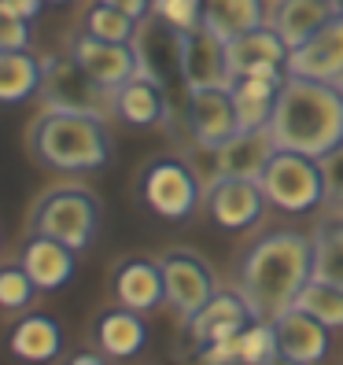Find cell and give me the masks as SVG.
Wrapping results in <instances>:
<instances>
[{
  "mask_svg": "<svg viewBox=\"0 0 343 365\" xmlns=\"http://www.w3.org/2000/svg\"><path fill=\"white\" fill-rule=\"evenodd\" d=\"M285 74L325 81V85H339L343 81V11L332 19L329 26H321L310 41H303L299 48L288 52Z\"/></svg>",
  "mask_w": 343,
  "mask_h": 365,
  "instance_id": "8fae6325",
  "label": "cell"
},
{
  "mask_svg": "<svg viewBox=\"0 0 343 365\" xmlns=\"http://www.w3.org/2000/svg\"><path fill=\"white\" fill-rule=\"evenodd\" d=\"M200 365H240V343L237 339H218L200 347Z\"/></svg>",
  "mask_w": 343,
  "mask_h": 365,
  "instance_id": "d590c367",
  "label": "cell"
},
{
  "mask_svg": "<svg viewBox=\"0 0 343 365\" xmlns=\"http://www.w3.org/2000/svg\"><path fill=\"white\" fill-rule=\"evenodd\" d=\"M295 310L317 317L325 329H343V288L310 277L307 288L299 292V299H295Z\"/></svg>",
  "mask_w": 343,
  "mask_h": 365,
  "instance_id": "83f0119b",
  "label": "cell"
},
{
  "mask_svg": "<svg viewBox=\"0 0 343 365\" xmlns=\"http://www.w3.org/2000/svg\"><path fill=\"white\" fill-rule=\"evenodd\" d=\"M285 85V74L277 78H237L232 81V107H237V122L240 130H266L273 118V103L277 93Z\"/></svg>",
  "mask_w": 343,
  "mask_h": 365,
  "instance_id": "cb8c5ba5",
  "label": "cell"
},
{
  "mask_svg": "<svg viewBox=\"0 0 343 365\" xmlns=\"http://www.w3.org/2000/svg\"><path fill=\"white\" fill-rule=\"evenodd\" d=\"M30 225L37 236H52L74 251H85L100 225V203L85 188H56L37 203Z\"/></svg>",
  "mask_w": 343,
  "mask_h": 365,
  "instance_id": "5b68a950",
  "label": "cell"
},
{
  "mask_svg": "<svg viewBox=\"0 0 343 365\" xmlns=\"http://www.w3.org/2000/svg\"><path fill=\"white\" fill-rule=\"evenodd\" d=\"M273 152H277V144H273L270 130H240L232 140H225L218 148V174L259 181Z\"/></svg>",
  "mask_w": 343,
  "mask_h": 365,
  "instance_id": "7402d4cb",
  "label": "cell"
},
{
  "mask_svg": "<svg viewBox=\"0 0 343 365\" xmlns=\"http://www.w3.org/2000/svg\"><path fill=\"white\" fill-rule=\"evenodd\" d=\"M111 292L118 299V307L148 314L159 303H166V288H163V266L152 259H126L115 277H111Z\"/></svg>",
  "mask_w": 343,
  "mask_h": 365,
  "instance_id": "e0dca14e",
  "label": "cell"
},
{
  "mask_svg": "<svg viewBox=\"0 0 343 365\" xmlns=\"http://www.w3.org/2000/svg\"><path fill=\"white\" fill-rule=\"evenodd\" d=\"M159 266H163L166 307L174 310L178 317H185V321H192L214 295H218V288H214V273H210V266L200 259V255L170 251V255L159 259Z\"/></svg>",
  "mask_w": 343,
  "mask_h": 365,
  "instance_id": "ba28073f",
  "label": "cell"
},
{
  "mask_svg": "<svg viewBox=\"0 0 343 365\" xmlns=\"http://www.w3.org/2000/svg\"><path fill=\"white\" fill-rule=\"evenodd\" d=\"M96 347L107 354V358H133L144 351L148 343V325L137 310H126V307H115L96 317Z\"/></svg>",
  "mask_w": 343,
  "mask_h": 365,
  "instance_id": "603a6c76",
  "label": "cell"
},
{
  "mask_svg": "<svg viewBox=\"0 0 343 365\" xmlns=\"http://www.w3.org/2000/svg\"><path fill=\"white\" fill-rule=\"evenodd\" d=\"M237 343H240V365H266L281 354L273 321H251V325L237 336Z\"/></svg>",
  "mask_w": 343,
  "mask_h": 365,
  "instance_id": "4dcf8cb0",
  "label": "cell"
},
{
  "mask_svg": "<svg viewBox=\"0 0 343 365\" xmlns=\"http://www.w3.org/2000/svg\"><path fill=\"white\" fill-rule=\"evenodd\" d=\"M34 152L41 163H48L67 174H89L111 159V140H107L100 115H78V111H45L34 122Z\"/></svg>",
  "mask_w": 343,
  "mask_h": 365,
  "instance_id": "3957f363",
  "label": "cell"
},
{
  "mask_svg": "<svg viewBox=\"0 0 343 365\" xmlns=\"http://www.w3.org/2000/svg\"><path fill=\"white\" fill-rule=\"evenodd\" d=\"M74 63L89 74L100 89L107 93H118L130 78L140 74V63H137V52L133 45H111V41H100L93 34H81L74 41Z\"/></svg>",
  "mask_w": 343,
  "mask_h": 365,
  "instance_id": "7c38bea8",
  "label": "cell"
},
{
  "mask_svg": "<svg viewBox=\"0 0 343 365\" xmlns=\"http://www.w3.org/2000/svg\"><path fill=\"white\" fill-rule=\"evenodd\" d=\"M266 365H303V361H295V358H288V354H277V358L266 361Z\"/></svg>",
  "mask_w": 343,
  "mask_h": 365,
  "instance_id": "ab89813d",
  "label": "cell"
},
{
  "mask_svg": "<svg viewBox=\"0 0 343 365\" xmlns=\"http://www.w3.org/2000/svg\"><path fill=\"white\" fill-rule=\"evenodd\" d=\"M115 111H118L122 122H130V125H155L166 115V93H163V85H155L152 78L137 74L115 93Z\"/></svg>",
  "mask_w": 343,
  "mask_h": 365,
  "instance_id": "d4e9b609",
  "label": "cell"
},
{
  "mask_svg": "<svg viewBox=\"0 0 343 365\" xmlns=\"http://www.w3.org/2000/svg\"><path fill=\"white\" fill-rule=\"evenodd\" d=\"M8 351L26 365H48L63 351V329L48 314H23L8 332Z\"/></svg>",
  "mask_w": 343,
  "mask_h": 365,
  "instance_id": "ffe728a7",
  "label": "cell"
},
{
  "mask_svg": "<svg viewBox=\"0 0 343 365\" xmlns=\"http://www.w3.org/2000/svg\"><path fill=\"white\" fill-rule=\"evenodd\" d=\"M4 4L15 11V15H23L26 19V23H30V19L41 11V4H45V0H4Z\"/></svg>",
  "mask_w": 343,
  "mask_h": 365,
  "instance_id": "74e56055",
  "label": "cell"
},
{
  "mask_svg": "<svg viewBox=\"0 0 343 365\" xmlns=\"http://www.w3.org/2000/svg\"><path fill=\"white\" fill-rule=\"evenodd\" d=\"M140 200L159 218H192V210L200 203V178L181 159H159L140 174Z\"/></svg>",
  "mask_w": 343,
  "mask_h": 365,
  "instance_id": "8992f818",
  "label": "cell"
},
{
  "mask_svg": "<svg viewBox=\"0 0 343 365\" xmlns=\"http://www.w3.org/2000/svg\"><path fill=\"white\" fill-rule=\"evenodd\" d=\"M232 71H229V52L225 41L214 37L210 30L196 26L181 34V85L188 93L196 89H232Z\"/></svg>",
  "mask_w": 343,
  "mask_h": 365,
  "instance_id": "9c48e42d",
  "label": "cell"
},
{
  "mask_svg": "<svg viewBox=\"0 0 343 365\" xmlns=\"http://www.w3.org/2000/svg\"><path fill=\"white\" fill-rule=\"evenodd\" d=\"M273 329H277V347H281V354L295 358V361H303V365H317V361H325L329 354V332L317 317L303 314V310H288L273 321Z\"/></svg>",
  "mask_w": 343,
  "mask_h": 365,
  "instance_id": "d6986e66",
  "label": "cell"
},
{
  "mask_svg": "<svg viewBox=\"0 0 343 365\" xmlns=\"http://www.w3.org/2000/svg\"><path fill=\"white\" fill-rule=\"evenodd\" d=\"M100 4L118 8L122 15H130V19H137V23H140V19L152 15V4H155V0H100Z\"/></svg>",
  "mask_w": 343,
  "mask_h": 365,
  "instance_id": "8d00e7d4",
  "label": "cell"
},
{
  "mask_svg": "<svg viewBox=\"0 0 343 365\" xmlns=\"http://www.w3.org/2000/svg\"><path fill=\"white\" fill-rule=\"evenodd\" d=\"M45 4H67V0H45Z\"/></svg>",
  "mask_w": 343,
  "mask_h": 365,
  "instance_id": "60d3db41",
  "label": "cell"
},
{
  "mask_svg": "<svg viewBox=\"0 0 343 365\" xmlns=\"http://www.w3.org/2000/svg\"><path fill=\"white\" fill-rule=\"evenodd\" d=\"M152 15H159L163 23H170L178 34L203 26V0H155Z\"/></svg>",
  "mask_w": 343,
  "mask_h": 365,
  "instance_id": "d6a6232c",
  "label": "cell"
},
{
  "mask_svg": "<svg viewBox=\"0 0 343 365\" xmlns=\"http://www.w3.org/2000/svg\"><path fill=\"white\" fill-rule=\"evenodd\" d=\"M336 89H339V93H343V81H339V85H336Z\"/></svg>",
  "mask_w": 343,
  "mask_h": 365,
  "instance_id": "b9f144b4",
  "label": "cell"
},
{
  "mask_svg": "<svg viewBox=\"0 0 343 365\" xmlns=\"http://www.w3.org/2000/svg\"><path fill=\"white\" fill-rule=\"evenodd\" d=\"M133 52L140 63V74L152 78L155 85H163V93L174 81H181V34L163 23L159 15L140 19L137 37H133Z\"/></svg>",
  "mask_w": 343,
  "mask_h": 365,
  "instance_id": "30bf717a",
  "label": "cell"
},
{
  "mask_svg": "<svg viewBox=\"0 0 343 365\" xmlns=\"http://www.w3.org/2000/svg\"><path fill=\"white\" fill-rule=\"evenodd\" d=\"M317 163H321V178H325V200L343 207V144L332 148V152Z\"/></svg>",
  "mask_w": 343,
  "mask_h": 365,
  "instance_id": "e575fe53",
  "label": "cell"
},
{
  "mask_svg": "<svg viewBox=\"0 0 343 365\" xmlns=\"http://www.w3.org/2000/svg\"><path fill=\"white\" fill-rule=\"evenodd\" d=\"M37 284L30 281V273L23 266H0V310L19 314L34 303Z\"/></svg>",
  "mask_w": 343,
  "mask_h": 365,
  "instance_id": "1f68e13d",
  "label": "cell"
},
{
  "mask_svg": "<svg viewBox=\"0 0 343 365\" xmlns=\"http://www.w3.org/2000/svg\"><path fill=\"white\" fill-rule=\"evenodd\" d=\"M259 188L266 203H273L277 210H288V214H303L314 210L321 200H325V178H321V163L310 155H299V152H277L270 155Z\"/></svg>",
  "mask_w": 343,
  "mask_h": 365,
  "instance_id": "277c9868",
  "label": "cell"
},
{
  "mask_svg": "<svg viewBox=\"0 0 343 365\" xmlns=\"http://www.w3.org/2000/svg\"><path fill=\"white\" fill-rule=\"evenodd\" d=\"M188 130L200 148H222L240 133L237 107L229 89H196L188 93Z\"/></svg>",
  "mask_w": 343,
  "mask_h": 365,
  "instance_id": "9a60e30c",
  "label": "cell"
},
{
  "mask_svg": "<svg viewBox=\"0 0 343 365\" xmlns=\"http://www.w3.org/2000/svg\"><path fill=\"white\" fill-rule=\"evenodd\" d=\"M336 15H339V0H281L273 11V30L292 52L303 41H310L321 26H329Z\"/></svg>",
  "mask_w": 343,
  "mask_h": 365,
  "instance_id": "44dd1931",
  "label": "cell"
},
{
  "mask_svg": "<svg viewBox=\"0 0 343 365\" xmlns=\"http://www.w3.org/2000/svg\"><path fill=\"white\" fill-rule=\"evenodd\" d=\"M314 277L343 288V222H325L314 232Z\"/></svg>",
  "mask_w": 343,
  "mask_h": 365,
  "instance_id": "f1b7e54d",
  "label": "cell"
},
{
  "mask_svg": "<svg viewBox=\"0 0 343 365\" xmlns=\"http://www.w3.org/2000/svg\"><path fill=\"white\" fill-rule=\"evenodd\" d=\"M251 321L255 317H251L240 292H218L196 317L188 321V332L203 347V343H218V339H237Z\"/></svg>",
  "mask_w": 343,
  "mask_h": 365,
  "instance_id": "ac0fdd59",
  "label": "cell"
},
{
  "mask_svg": "<svg viewBox=\"0 0 343 365\" xmlns=\"http://www.w3.org/2000/svg\"><path fill=\"white\" fill-rule=\"evenodd\" d=\"M30 273V281L37 284V292H59L63 284H71V277L78 269V251L52 240V236H30L23 247V259H19Z\"/></svg>",
  "mask_w": 343,
  "mask_h": 365,
  "instance_id": "2e32d148",
  "label": "cell"
},
{
  "mask_svg": "<svg viewBox=\"0 0 343 365\" xmlns=\"http://www.w3.org/2000/svg\"><path fill=\"white\" fill-rule=\"evenodd\" d=\"M26 48H30V23L0 0V52H26Z\"/></svg>",
  "mask_w": 343,
  "mask_h": 365,
  "instance_id": "836d02e7",
  "label": "cell"
},
{
  "mask_svg": "<svg viewBox=\"0 0 343 365\" xmlns=\"http://www.w3.org/2000/svg\"><path fill=\"white\" fill-rule=\"evenodd\" d=\"M41 100H45L48 111H78V115H100V118L107 107H115V93L100 89L74 63V56L71 59H45Z\"/></svg>",
  "mask_w": 343,
  "mask_h": 365,
  "instance_id": "52a82bcc",
  "label": "cell"
},
{
  "mask_svg": "<svg viewBox=\"0 0 343 365\" xmlns=\"http://www.w3.org/2000/svg\"><path fill=\"white\" fill-rule=\"evenodd\" d=\"M137 19L122 15L118 8H107V4H93L89 15H85V34H93L100 41H111V45H133L137 37Z\"/></svg>",
  "mask_w": 343,
  "mask_h": 365,
  "instance_id": "f546056e",
  "label": "cell"
},
{
  "mask_svg": "<svg viewBox=\"0 0 343 365\" xmlns=\"http://www.w3.org/2000/svg\"><path fill=\"white\" fill-rule=\"evenodd\" d=\"M225 52H229L232 78H277L288 63V45L277 37L273 26L270 30L259 26L225 41Z\"/></svg>",
  "mask_w": 343,
  "mask_h": 365,
  "instance_id": "4fadbf2b",
  "label": "cell"
},
{
  "mask_svg": "<svg viewBox=\"0 0 343 365\" xmlns=\"http://www.w3.org/2000/svg\"><path fill=\"white\" fill-rule=\"evenodd\" d=\"M314 277V236L277 229L255 244L240 262V295L255 321H277L295 307Z\"/></svg>",
  "mask_w": 343,
  "mask_h": 365,
  "instance_id": "6da1fadb",
  "label": "cell"
},
{
  "mask_svg": "<svg viewBox=\"0 0 343 365\" xmlns=\"http://www.w3.org/2000/svg\"><path fill=\"white\" fill-rule=\"evenodd\" d=\"M45 63L30 52H0V103H23L41 93Z\"/></svg>",
  "mask_w": 343,
  "mask_h": 365,
  "instance_id": "4316f807",
  "label": "cell"
},
{
  "mask_svg": "<svg viewBox=\"0 0 343 365\" xmlns=\"http://www.w3.org/2000/svg\"><path fill=\"white\" fill-rule=\"evenodd\" d=\"M67 365H107V361H103V354H74Z\"/></svg>",
  "mask_w": 343,
  "mask_h": 365,
  "instance_id": "f35d334b",
  "label": "cell"
},
{
  "mask_svg": "<svg viewBox=\"0 0 343 365\" xmlns=\"http://www.w3.org/2000/svg\"><path fill=\"white\" fill-rule=\"evenodd\" d=\"M207 207H210V218L218 222L229 232H240L251 229L255 222L262 218V207L266 196L259 181H247V178H218L207 188Z\"/></svg>",
  "mask_w": 343,
  "mask_h": 365,
  "instance_id": "5bb4252c",
  "label": "cell"
},
{
  "mask_svg": "<svg viewBox=\"0 0 343 365\" xmlns=\"http://www.w3.org/2000/svg\"><path fill=\"white\" fill-rule=\"evenodd\" d=\"M262 19H266L262 0H203V30H210L222 41L259 30Z\"/></svg>",
  "mask_w": 343,
  "mask_h": 365,
  "instance_id": "484cf974",
  "label": "cell"
},
{
  "mask_svg": "<svg viewBox=\"0 0 343 365\" xmlns=\"http://www.w3.org/2000/svg\"><path fill=\"white\" fill-rule=\"evenodd\" d=\"M266 130L281 152L325 159L343 144V93L325 81L285 74Z\"/></svg>",
  "mask_w": 343,
  "mask_h": 365,
  "instance_id": "7a4b0ae2",
  "label": "cell"
}]
</instances>
